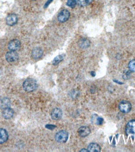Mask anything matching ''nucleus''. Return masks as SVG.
Wrapping results in <instances>:
<instances>
[{"label":"nucleus","instance_id":"ddd939ff","mask_svg":"<svg viewBox=\"0 0 135 152\" xmlns=\"http://www.w3.org/2000/svg\"><path fill=\"white\" fill-rule=\"evenodd\" d=\"M8 138V134L6 130L0 128V144L6 142Z\"/></svg>","mask_w":135,"mask_h":152},{"label":"nucleus","instance_id":"0eeeda50","mask_svg":"<svg viewBox=\"0 0 135 152\" xmlns=\"http://www.w3.org/2000/svg\"><path fill=\"white\" fill-rule=\"evenodd\" d=\"M63 113L60 108H55L53 109V110L51 112V117L53 120H58L59 119H61L62 117Z\"/></svg>","mask_w":135,"mask_h":152},{"label":"nucleus","instance_id":"6e6552de","mask_svg":"<svg viewBox=\"0 0 135 152\" xmlns=\"http://www.w3.org/2000/svg\"><path fill=\"white\" fill-rule=\"evenodd\" d=\"M21 47V42L18 39H13L8 44V48L11 51H17Z\"/></svg>","mask_w":135,"mask_h":152},{"label":"nucleus","instance_id":"f8f14e48","mask_svg":"<svg viewBox=\"0 0 135 152\" xmlns=\"http://www.w3.org/2000/svg\"><path fill=\"white\" fill-rule=\"evenodd\" d=\"M3 116L4 118L6 119H10L12 118L14 115V111L9 107H7L4 108L2 112Z\"/></svg>","mask_w":135,"mask_h":152},{"label":"nucleus","instance_id":"9d476101","mask_svg":"<svg viewBox=\"0 0 135 152\" xmlns=\"http://www.w3.org/2000/svg\"><path fill=\"white\" fill-rule=\"evenodd\" d=\"M78 133L79 134V135L80 137H87L88 135H89L91 133V130L90 128L88 127H86V126H83L80 127L78 129Z\"/></svg>","mask_w":135,"mask_h":152},{"label":"nucleus","instance_id":"f257e3e1","mask_svg":"<svg viewBox=\"0 0 135 152\" xmlns=\"http://www.w3.org/2000/svg\"><path fill=\"white\" fill-rule=\"evenodd\" d=\"M23 87L26 92H33L38 87V84L36 81L33 79H26L23 84Z\"/></svg>","mask_w":135,"mask_h":152},{"label":"nucleus","instance_id":"6ab92c4d","mask_svg":"<svg viewBox=\"0 0 135 152\" xmlns=\"http://www.w3.org/2000/svg\"><path fill=\"white\" fill-rule=\"evenodd\" d=\"M128 68L130 71L135 72V59L131 61L128 64Z\"/></svg>","mask_w":135,"mask_h":152},{"label":"nucleus","instance_id":"9b49d317","mask_svg":"<svg viewBox=\"0 0 135 152\" xmlns=\"http://www.w3.org/2000/svg\"><path fill=\"white\" fill-rule=\"evenodd\" d=\"M43 54V52L41 48L36 47L33 50V51H32L31 56H32V57H33L34 59L37 60V59H39L42 57Z\"/></svg>","mask_w":135,"mask_h":152},{"label":"nucleus","instance_id":"4be33fe9","mask_svg":"<svg viewBox=\"0 0 135 152\" xmlns=\"http://www.w3.org/2000/svg\"><path fill=\"white\" fill-rule=\"evenodd\" d=\"M46 128L49 129V130H53L54 128H56L55 125H50V124H48L45 127Z\"/></svg>","mask_w":135,"mask_h":152},{"label":"nucleus","instance_id":"f3484780","mask_svg":"<svg viewBox=\"0 0 135 152\" xmlns=\"http://www.w3.org/2000/svg\"><path fill=\"white\" fill-rule=\"evenodd\" d=\"M93 0H76L77 3L80 6H86L93 2Z\"/></svg>","mask_w":135,"mask_h":152},{"label":"nucleus","instance_id":"b1692460","mask_svg":"<svg viewBox=\"0 0 135 152\" xmlns=\"http://www.w3.org/2000/svg\"><path fill=\"white\" fill-rule=\"evenodd\" d=\"M80 151L81 152H82V151H88V150H86V149H82Z\"/></svg>","mask_w":135,"mask_h":152},{"label":"nucleus","instance_id":"4468645a","mask_svg":"<svg viewBox=\"0 0 135 152\" xmlns=\"http://www.w3.org/2000/svg\"><path fill=\"white\" fill-rule=\"evenodd\" d=\"M88 150L90 152H100L101 151V147L98 144L91 143L88 146Z\"/></svg>","mask_w":135,"mask_h":152},{"label":"nucleus","instance_id":"39448f33","mask_svg":"<svg viewBox=\"0 0 135 152\" xmlns=\"http://www.w3.org/2000/svg\"><path fill=\"white\" fill-rule=\"evenodd\" d=\"M69 16L70 13L67 9H63L62 11H61L60 13H59L58 16V19L59 22L64 23L66 22V21H68V19L69 18Z\"/></svg>","mask_w":135,"mask_h":152},{"label":"nucleus","instance_id":"423d86ee","mask_svg":"<svg viewBox=\"0 0 135 152\" xmlns=\"http://www.w3.org/2000/svg\"><path fill=\"white\" fill-rule=\"evenodd\" d=\"M18 54L17 52L14 51H11L6 53V59L8 62H13L17 61L18 59Z\"/></svg>","mask_w":135,"mask_h":152},{"label":"nucleus","instance_id":"2eb2a0df","mask_svg":"<svg viewBox=\"0 0 135 152\" xmlns=\"http://www.w3.org/2000/svg\"><path fill=\"white\" fill-rule=\"evenodd\" d=\"M11 104V102L9 99L6 97H2L0 99V107L2 108H5L9 107Z\"/></svg>","mask_w":135,"mask_h":152},{"label":"nucleus","instance_id":"393cba45","mask_svg":"<svg viewBox=\"0 0 135 152\" xmlns=\"http://www.w3.org/2000/svg\"><path fill=\"white\" fill-rule=\"evenodd\" d=\"M91 74H92V76H95V73L94 72H91Z\"/></svg>","mask_w":135,"mask_h":152},{"label":"nucleus","instance_id":"aec40b11","mask_svg":"<svg viewBox=\"0 0 135 152\" xmlns=\"http://www.w3.org/2000/svg\"><path fill=\"white\" fill-rule=\"evenodd\" d=\"M77 4V3L76 0H68L66 2L67 6L70 8H73L76 6Z\"/></svg>","mask_w":135,"mask_h":152},{"label":"nucleus","instance_id":"20e7f679","mask_svg":"<svg viewBox=\"0 0 135 152\" xmlns=\"http://www.w3.org/2000/svg\"><path fill=\"white\" fill-rule=\"evenodd\" d=\"M119 109L123 113H128L131 111V103L126 101V100H123L121 101L118 105Z\"/></svg>","mask_w":135,"mask_h":152},{"label":"nucleus","instance_id":"5701e85b","mask_svg":"<svg viewBox=\"0 0 135 152\" xmlns=\"http://www.w3.org/2000/svg\"><path fill=\"white\" fill-rule=\"evenodd\" d=\"M53 0H48V1L46 2V3L45 4V8H46L48 5H49L51 2H52Z\"/></svg>","mask_w":135,"mask_h":152},{"label":"nucleus","instance_id":"a211bd4d","mask_svg":"<svg viewBox=\"0 0 135 152\" xmlns=\"http://www.w3.org/2000/svg\"><path fill=\"white\" fill-rule=\"evenodd\" d=\"M64 58V54H61V55H59L56 56L55 59H54V60L53 61V64L56 66V65L58 64L59 62H61L63 60Z\"/></svg>","mask_w":135,"mask_h":152},{"label":"nucleus","instance_id":"412c9836","mask_svg":"<svg viewBox=\"0 0 135 152\" xmlns=\"http://www.w3.org/2000/svg\"><path fill=\"white\" fill-rule=\"evenodd\" d=\"M95 123H96L98 125H101L103 123V119L101 117H99L97 115H95Z\"/></svg>","mask_w":135,"mask_h":152},{"label":"nucleus","instance_id":"f03ea898","mask_svg":"<svg viewBox=\"0 0 135 152\" xmlns=\"http://www.w3.org/2000/svg\"><path fill=\"white\" fill-rule=\"evenodd\" d=\"M126 133L133 138L135 137V120H132L128 122L125 128Z\"/></svg>","mask_w":135,"mask_h":152},{"label":"nucleus","instance_id":"1a4fd4ad","mask_svg":"<svg viewBox=\"0 0 135 152\" xmlns=\"http://www.w3.org/2000/svg\"><path fill=\"white\" fill-rule=\"evenodd\" d=\"M6 21V24L8 26H14L18 22L17 16L14 14H11L7 16Z\"/></svg>","mask_w":135,"mask_h":152},{"label":"nucleus","instance_id":"dca6fc26","mask_svg":"<svg viewBox=\"0 0 135 152\" xmlns=\"http://www.w3.org/2000/svg\"><path fill=\"white\" fill-rule=\"evenodd\" d=\"M90 45V42L88 39H85V38H82L78 42V46L82 49L88 48Z\"/></svg>","mask_w":135,"mask_h":152},{"label":"nucleus","instance_id":"7ed1b4c3","mask_svg":"<svg viewBox=\"0 0 135 152\" xmlns=\"http://www.w3.org/2000/svg\"><path fill=\"white\" fill-rule=\"evenodd\" d=\"M68 138V133L65 130H61L55 135V140L59 143L66 142Z\"/></svg>","mask_w":135,"mask_h":152}]
</instances>
